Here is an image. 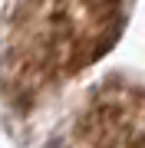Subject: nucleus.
<instances>
[{"label": "nucleus", "instance_id": "f257e3e1", "mask_svg": "<svg viewBox=\"0 0 145 148\" xmlns=\"http://www.w3.org/2000/svg\"><path fill=\"white\" fill-rule=\"evenodd\" d=\"M129 0H27L7 43L13 89H53L106 53L125 23Z\"/></svg>", "mask_w": 145, "mask_h": 148}, {"label": "nucleus", "instance_id": "f03ea898", "mask_svg": "<svg viewBox=\"0 0 145 148\" xmlns=\"http://www.w3.org/2000/svg\"><path fill=\"white\" fill-rule=\"evenodd\" d=\"M73 148H145V86H109L73 128Z\"/></svg>", "mask_w": 145, "mask_h": 148}]
</instances>
